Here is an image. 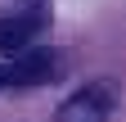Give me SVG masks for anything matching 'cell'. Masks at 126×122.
Listing matches in <instances>:
<instances>
[{
	"label": "cell",
	"mask_w": 126,
	"mask_h": 122,
	"mask_svg": "<svg viewBox=\"0 0 126 122\" xmlns=\"http://www.w3.org/2000/svg\"><path fill=\"white\" fill-rule=\"evenodd\" d=\"M32 32H36V23H32V18H0V50L23 54L27 41H32Z\"/></svg>",
	"instance_id": "3"
},
{
	"label": "cell",
	"mask_w": 126,
	"mask_h": 122,
	"mask_svg": "<svg viewBox=\"0 0 126 122\" xmlns=\"http://www.w3.org/2000/svg\"><path fill=\"white\" fill-rule=\"evenodd\" d=\"M5 72H9V81H18V86H41V81L54 72V54H50V50H23L18 63L5 68Z\"/></svg>",
	"instance_id": "1"
},
{
	"label": "cell",
	"mask_w": 126,
	"mask_h": 122,
	"mask_svg": "<svg viewBox=\"0 0 126 122\" xmlns=\"http://www.w3.org/2000/svg\"><path fill=\"white\" fill-rule=\"evenodd\" d=\"M0 86H9V72H5V63H0Z\"/></svg>",
	"instance_id": "4"
},
{
	"label": "cell",
	"mask_w": 126,
	"mask_h": 122,
	"mask_svg": "<svg viewBox=\"0 0 126 122\" xmlns=\"http://www.w3.org/2000/svg\"><path fill=\"white\" fill-rule=\"evenodd\" d=\"M104 113H108V95L104 90H81V95H72L63 104L59 122H99Z\"/></svg>",
	"instance_id": "2"
}]
</instances>
